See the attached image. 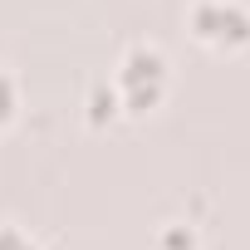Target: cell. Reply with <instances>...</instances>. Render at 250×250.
Listing matches in <instances>:
<instances>
[{
  "label": "cell",
  "mask_w": 250,
  "mask_h": 250,
  "mask_svg": "<svg viewBox=\"0 0 250 250\" xmlns=\"http://www.w3.org/2000/svg\"><path fill=\"white\" fill-rule=\"evenodd\" d=\"M162 88H167V59H162L152 44H133L128 59H123V69H118V93H123V103H128L133 113H147V108L162 98Z\"/></svg>",
  "instance_id": "cell-1"
},
{
  "label": "cell",
  "mask_w": 250,
  "mask_h": 250,
  "mask_svg": "<svg viewBox=\"0 0 250 250\" xmlns=\"http://www.w3.org/2000/svg\"><path fill=\"white\" fill-rule=\"evenodd\" d=\"M191 30H196V40H206L216 49H240L250 40V10L240 0H201L191 10Z\"/></svg>",
  "instance_id": "cell-2"
},
{
  "label": "cell",
  "mask_w": 250,
  "mask_h": 250,
  "mask_svg": "<svg viewBox=\"0 0 250 250\" xmlns=\"http://www.w3.org/2000/svg\"><path fill=\"white\" fill-rule=\"evenodd\" d=\"M0 250H40L30 235H20L15 226H0Z\"/></svg>",
  "instance_id": "cell-3"
},
{
  "label": "cell",
  "mask_w": 250,
  "mask_h": 250,
  "mask_svg": "<svg viewBox=\"0 0 250 250\" xmlns=\"http://www.w3.org/2000/svg\"><path fill=\"white\" fill-rule=\"evenodd\" d=\"M10 113H15V83L0 74V123H10Z\"/></svg>",
  "instance_id": "cell-4"
}]
</instances>
